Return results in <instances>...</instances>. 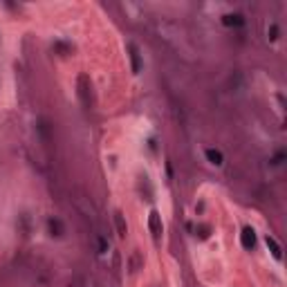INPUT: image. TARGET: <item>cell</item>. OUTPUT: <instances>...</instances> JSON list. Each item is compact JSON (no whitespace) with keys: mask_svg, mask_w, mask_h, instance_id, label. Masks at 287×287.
Masks as SVG:
<instances>
[{"mask_svg":"<svg viewBox=\"0 0 287 287\" xmlns=\"http://www.w3.org/2000/svg\"><path fill=\"white\" fill-rule=\"evenodd\" d=\"M76 88H79V99H81V103L90 108L92 106V83H90V76L88 74H81L76 81Z\"/></svg>","mask_w":287,"mask_h":287,"instance_id":"cell-1","label":"cell"},{"mask_svg":"<svg viewBox=\"0 0 287 287\" xmlns=\"http://www.w3.org/2000/svg\"><path fill=\"white\" fill-rule=\"evenodd\" d=\"M148 229H150V233H153V238L155 240H160V236H162V216H160V211H150V216H148Z\"/></svg>","mask_w":287,"mask_h":287,"instance_id":"cell-2","label":"cell"},{"mask_svg":"<svg viewBox=\"0 0 287 287\" xmlns=\"http://www.w3.org/2000/svg\"><path fill=\"white\" fill-rule=\"evenodd\" d=\"M47 231L52 238H63L65 236V224L59 220V218H47Z\"/></svg>","mask_w":287,"mask_h":287,"instance_id":"cell-3","label":"cell"},{"mask_svg":"<svg viewBox=\"0 0 287 287\" xmlns=\"http://www.w3.org/2000/svg\"><path fill=\"white\" fill-rule=\"evenodd\" d=\"M128 52H131V63H133V72L135 74H139V70H142V54H139V47L135 43H128Z\"/></svg>","mask_w":287,"mask_h":287,"instance_id":"cell-4","label":"cell"},{"mask_svg":"<svg viewBox=\"0 0 287 287\" xmlns=\"http://www.w3.org/2000/svg\"><path fill=\"white\" fill-rule=\"evenodd\" d=\"M240 245H243L245 249H254L256 247V231L251 227L243 229V233H240Z\"/></svg>","mask_w":287,"mask_h":287,"instance_id":"cell-5","label":"cell"},{"mask_svg":"<svg viewBox=\"0 0 287 287\" xmlns=\"http://www.w3.org/2000/svg\"><path fill=\"white\" fill-rule=\"evenodd\" d=\"M222 25H227V27H243L245 25V16L243 14H224L222 16Z\"/></svg>","mask_w":287,"mask_h":287,"instance_id":"cell-6","label":"cell"},{"mask_svg":"<svg viewBox=\"0 0 287 287\" xmlns=\"http://www.w3.org/2000/svg\"><path fill=\"white\" fill-rule=\"evenodd\" d=\"M265 243H267V247H269V251H272V256L276 258V260H280V258H283V249H280L278 240L274 238V236H267V238H265Z\"/></svg>","mask_w":287,"mask_h":287,"instance_id":"cell-7","label":"cell"},{"mask_svg":"<svg viewBox=\"0 0 287 287\" xmlns=\"http://www.w3.org/2000/svg\"><path fill=\"white\" fill-rule=\"evenodd\" d=\"M204 155H206V160H209L213 166H222L224 157H222V153H220L218 148H206V150H204Z\"/></svg>","mask_w":287,"mask_h":287,"instance_id":"cell-8","label":"cell"},{"mask_svg":"<svg viewBox=\"0 0 287 287\" xmlns=\"http://www.w3.org/2000/svg\"><path fill=\"white\" fill-rule=\"evenodd\" d=\"M115 227H117V233H119L121 238L128 233V227H126V220H123V213L121 211H115Z\"/></svg>","mask_w":287,"mask_h":287,"instance_id":"cell-9","label":"cell"},{"mask_svg":"<svg viewBox=\"0 0 287 287\" xmlns=\"http://www.w3.org/2000/svg\"><path fill=\"white\" fill-rule=\"evenodd\" d=\"M209 233H211V227H209V224H198V227H195V236H200L202 240L209 238Z\"/></svg>","mask_w":287,"mask_h":287,"instance_id":"cell-10","label":"cell"},{"mask_svg":"<svg viewBox=\"0 0 287 287\" xmlns=\"http://www.w3.org/2000/svg\"><path fill=\"white\" fill-rule=\"evenodd\" d=\"M97 249H99V254H106V251L110 249V245H108V240L103 238V236H99L97 238Z\"/></svg>","mask_w":287,"mask_h":287,"instance_id":"cell-11","label":"cell"},{"mask_svg":"<svg viewBox=\"0 0 287 287\" xmlns=\"http://www.w3.org/2000/svg\"><path fill=\"white\" fill-rule=\"evenodd\" d=\"M267 34H269V41H276V38H278V25H272V27H269V30H267Z\"/></svg>","mask_w":287,"mask_h":287,"instance_id":"cell-12","label":"cell"},{"mask_svg":"<svg viewBox=\"0 0 287 287\" xmlns=\"http://www.w3.org/2000/svg\"><path fill=\"white\" fill-rule=\"evenodd\" d=\"M283 162H285V153H283V150H278V153L276 155H274V160H272V164H283Z\"/></svg>","mask_w":287,"mask_h":287,"instance_id":"cell-13","label":"cell"},{"mask_svg":"<svg viewBox=\"0 0 287 287\" xmlns=\"http://www.w3.org/2000/svg\"><path fill=\"white\" fill-rule=\"evenodd\" d=\"M54 49H59V52L67 54V52H70V45H65V43H54Z\"/></svg>","mask_w":287,"mask_h":287,"instance_id":"cell-14","label":"cell"}]
</instances>
